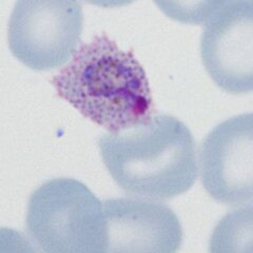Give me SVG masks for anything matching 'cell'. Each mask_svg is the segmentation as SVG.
Returning <instances> with one entry per match:
<instances>
[{"label": "cell", "mask_w": 253, "mask_h": 253, "mask_svg": "<svg viewBox=\"0 0 253 253\" xmlns=\"http://www.w3.org/2000/svg\"><path fill=\"white\" fill-rule=\"evenodd\" d=\"M201 57L212 81L231 94L253 89V1H218L205 21Z\"/></svg>", "instance_id": "cell-5"}, {"label": "cell", "mask_w": 253, "mask_h": 253, "mask_svg": "<svg viewBox=\"0 0 253 253\" xmlns=\"http://www.w3.org/2000/svg\"><path fill=\"white\" fill-rule=\"evenodd\" d=\"M97 147L111 177L133 196L171 200L191 189L199 176L192 133L169 114H153L122 131L102 133Z\"/></svg>", "instance_id": "cell-1"}, {"label": "cell", "mask_w": 253, "mask_h": 253, "mask_svg": "<svg viewBox=\"0 0 253 253\" xmlns=\"http://www.w3.org/2000/svg\"><path fill=\"white\" fill-rule=\"evenodd\" d=\"M83 26L79 1L18 0L9 21L10 50L32 70H55L74 57L81 44Z\"/></svg>", "instance_id": "cell-4"}, {"label": "cell", "mask_w": 253, "mask_h": 253, "mask_svg": "<svg viewBox=\"0 0 253 253\" xmlns=\"http://www.w3.org/2000/svg\"><path fill=\"white\" fill-rule=\"evenodd\" d=\"M199 169L206 192L214 201L231 207L252 204V113L228 118L206 135Z\"/></svg>", "instance_id": "cell-6"}, {"label": "cell", "mask_w": 253, "mask_h": 253, "mask_svg": "<svg viewBox=\"0 0 253 253\" xmlns=\"http://www.w3.org/2000/svg\"><path fill=\"white\" fill-rule=\"evenodd\" d=\"M104 203L107 252L173 253L183 243L179 218L161 202L139 196L108 199Z\"/></svg>", "instance_id": "cell-7"}, {"label": "cell", "mask_w": 253, "mask_h": 253, "mask_svg": "<svg viewBox=\"0 0 253 253\" xmlns=\"http://www.w3.org/2000/svg\"><path fill=\"white\" fill-rule=\"evenodd\" d=\"M170 18L185 23H203L218 1H155Z\"/></svg>", "instance_id": "cell-9"}, {"label": "cell", "mask_w": 253, "mask_h": 253, "mask_svg": "<svg viewBox=\"0 0 253 253\" xmlns=\"http://www.w3.org/2000/svg\"><path fill=\"white\" fill-rule=\"evenodd\" d=\"M209 251L212 253H253L252 204L232 210L213 230Z\"/></svg>", "instance_id": "cell-8"}, {"label": "cell", "mask_w": 253, "mask_h": 253, "mask_svg": "<svg viewBox=\"0 0 253 253\" xmlns=\"http://www.w3.org/2000/svg\"><path fill=\"white\" fill-rule=\"evenodd\" d=\"M27 231L46 253H106L104 203L74 178L44 181L30 195Z\"/></svg>", "instance_id": "cell-3"}, {"label": "cell", "mask_w": 253, "mask_h": 253, "mask_svg": "<svg viewBox=\"0 0 253 253\" xmlns=\"http://www.w3.org/2000/svg\"><path fill=\"white\" fill-rule=\"evenodd\" d=\"M52 84L58 96L108 132L122 131L154 114L144 67L106 34L79 45Z\"/></svg>", "instance_id": "cell-2"}]
</instances>
